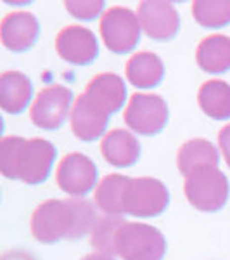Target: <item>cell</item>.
<instances>
[{
	"mask_svg": "<svg viewBox=\"0 0 230 260\" xmlns=\"http://www.w3.org/2000/svg\"><path fill=\"white\" fill-rule=\"evenodd\" d=\"M199 68L210 75H221L230 70V39L227 35H208L196 50Z\"/></svg>",
	"mask_w": 230,
	"mask_h": 260,
	"instance_id": "17",
	"label": "cell"
},
{
	"mask_svg": "<svg viewBox=\"0 0 230 260\" xmlns=\"http://www.w3.org/2000/svg\"><path fill=\"white\" fill-rule=\"evenodd\" d=\"M170 192L158 179H130L123 191V213L132 217H158L166 210Z\"/></svg>",
	"mask_w": 230,
	"mask_h": 260,
	"instance_id": "5",
	"label": "cell"
},
{
	"mask_svg": "<svg viewBox=\"0 0 230 260\" xmlns=\"http://www.w3.org/2000/svg\"><path fill=\"white\" fill-rule=\"evenodd\" d=\"M183 192L199 212H218L228 200V179L218 167H204L185 177Z\"/></svg>",
	"mask_w": 230,
	"mask_h": 260,
	"instance_id": "4",
	"label": "cell"
},
{
	"mask_svg": "<svg viewBox=\"0 0 230 260\" xmlns=\"http://www.w3.org/2000/svg\"><path fill=\"white\" fill-rule=\"evenodd\" d=\"M99 30L106 47L116 54L130 52L140 42V19L128 7L114 6L102 14Z\"/></svg>",
	"mask_w": 230,
	"mask_h": 260,
	"instance_id": "6",
	"label": "cell"
},
{
	"mask_svg": "<svg viewBox=\"0 0 230 260\" xmlns=\"http://www.w3.org/2000/svg\"><path fill=\"white\" fill-rule=\"evenodd\" d=\"M85 94L106 113H116L127 99V85L116 73H100L89 82Z\"/></svg>",
	"mask_w": 230,
	"mask_h": 260,
	"instance_id": "14",
	"label": "cell"
},
{
	"mask_svg": "<svg viewBox=\"0 0 230 260\" xmlns=\"http://www.w3.org/2000/svg\"><path fill=\"white\" fill-rule=\"evenodd\" d=\"M82 260H114L112 257H109V255H104V253H90V255H87V257H83Z\"/></svg>",
	"mask_w": 230,
	"mask_h": 260,
	"instance_id": "27",
	"label": "cell"
},
{
	"mask_svg": "<svg viewBox=\"0 0 230 260\" xmlns=\"http://www.w3.org/2000/svg\"><path fill=\"white\" fill-rule=\"evenodd\" d=\"M116 253L121 260H163L166 240L149 224L125 222L116 236Z\"/></svg>",
	"mask_w": 230,
	"mask_h": 260,
	"instance_id": "3",
	"label": "cell"
},
{
	"mask_svg": "<svg viewBox=\"0 0 230 260\" xmlns=\"http://www.w3.org/2000/svg\"><path fill=\"white\" fill-rule=\"evenodd\" d=\"M73 92L64 85H49L36 94L30 108V118L42 130H56L71 115Z\"/></svg>",
	"mask_w": 230,
	"mask_h": 260,
	"instance_id": "8",
	"label": "cell"
},
{
	"mask_svg": "<svg viewBox=\"0 0 230 260\" xmlns=\"http://www.w3.org/2000/svg\"><path fill=\"white\" fill-rule=\"evenodd\" d=\"M192 16L201 26L221 28L230 23V0H196Z\"/></svg>",
	"mask_w": 230,
	"mask_h": 260,
	"instance_id": "23",
	"label": "cell"
},
{
	"mask_svg": "<svg viewBox=\"0 0 230 260\" xmlns=\"http://www.w3.org/2000/svg\"><path fill=\"white\" fill-rule=\"evenodd\" d=\"M64 6L73 18L80 21H94L104 9L100 0H68Z\"/></svg>",
	"mask_w": 230,
	"mask_h": 260,
	"instance_id": "24",
	"label": "cell"
},
{
	"mask_svg": "<svg viewBox=\"0 0 230 260\" xmlns=\"http://www.w3.org/2000/svg\"><path fill=\"white\" fill-rule=\"evenodd\" d=\"M100 151L107 163L125 169L132 167L140 156V144L132 132L123 128H112L104 136L100 142Z\"/></svg>",
	"mask_w": 230,
	"mask_h": 260,
	"instance_id": "15",
	"label": "cell"
},
{
	"mask_svg": "<svg viewBox=\"0 0 230 260\" xmlns=\"http://www.w3.org/2000/svg\"><path fill=\"white\" fill-rule=\"evenodd\" d=\"M125 73L137 89H154L165 77V64L154 52H137L128 59Z\"/></svg>",
	"mask_w": 230,
	"mask_h": 260,
	"instance_id": "18",
	"label": "cell"
},
{
	"mask_svg": "<svg viewBox=\"0 0 230 260\" xmlns=\"http://www.w3.org/2000/svg\"><path fill=\"white\" fill-rule=\"evenodd\" d=\"M218 146H220L221 154H223L225 163H227L230 169V123L225 125L218 132Z\"/></svg>",
	"mask_w": 230,
	"mask_h": 260,
	"instance_id": "25",
	"label": "cell"
},
{
	"mask_svg": "<svg viewBox=\"0 0 230 260\" xmlns=\"http://www.w3.org/2000/svg\"><path fill=\"white\" fill-rule=\"evenodd\" d=\"M40 24L31 12H9L0 24V39L6 49L12 52H24L39 40Z\"/></svg>",
	"mask_w": 230,
	"mask_h": 260,
	"instance_id": "13",
	"label": "cell"
},
{
	"mask_svg": "<svg viewBox=\"0 0 230 260\" xmlns=\"http://www.w3.org/2000/svg\"><path fill=\"white\" fill-rule=\"evenodd\" d=\"M56 160V148L45 139L7 136L0 141V172L7 179H19L28 186L42 184Z\"/></svg>",
	"mask_w": 230,
	"mask_h": 260,
	"instance_id": "2",
	"label": "cell"
},
{
	"mask_svg": "<svg viewBox=\"0 0 230 260\" xmlns=\"http://www.w3.org/2000/svg\"><path fill=\"white\" fill-rule=\"evenodd\" d=\"M56 50L61 59L76 66L90 64L99 56L97 37L89 28L80 24H69L62 28L56 39Z\"/></svg>",
	"mask_w": 230,
	"mask_h": 260,
	"instance_id": "10",
	"label": "cell"
},
{
	"mask_svg": "<svg viewBox=\"0 0 230 260\" xmlns=\"http://www.w3.org/2000/svg\"><path fill=\"white\" fill-rule=\"evenodd\" d=\"M125 220L120 215H97L94 228L90 231V243L99 253L114 257L116 253V236Z\"/></svg>",
	"mask_w": 230,
	"mask_h": 260,
	"instance_id": "22",
	"label": "cell"
},
{
	"mask_svg": "<svg viewBox=\"0 0 230 260\" xmlns=\"http://www.w3.org/2000/svg\"><path fill=\"white\" fill-rule=\"evenodd\" d=\"M2 260H35V258H33L31 253H28L24 250H11L7 253H4Z\"/></svg>",
	"mask_w": 230,
	"mask_h": 260,
	"instance_id": "26",
	"label": "cell"
},
{
	"mask_svg": "<svg viewBox=\"0 0 230 260\" xmlns=\"http://www.w3.org/2000/svg\"><path fill=\"white\" fill-rule=\"evenodd\" d=\"M97 167L89 156L82 153H69L59 161L56 180L61 191L69 196H83L97 184Z\"/></svg>",
	"mask_w": 230,
	"mask_h": 260,
	"instance_id": "9",
	"label": "cell"
},
{
	"mask_svg": "<svg viewBox=\"0 0 230 260\" xmlns=\"http://www.w3.org/2000/svg\"><path fill=\"white\" fill-rule=\"evenodd\" d=\"M137 16L145 35L154 40H170L180 30V16L170 2H161V0L140 2Z\"/></svg>",
	"mask_w": 230,
	"mask_h": 260,
	"instance_id": "11",
	"label": "cell"
},
{
	"mask_svg": "<svg viewBox=\"0 0 230 260\" xmlns=\"http://www.w3.org/2000/svg\"><path fill=\"white\" fill-rule=\"evenodd\" d=\"M33 95L30 78L21 71H6L0 77V106L6 113L18 115L28 108Z\"/></svg>",
	"mask_w": 230,
	"mask_h": 260,
	"instance_id": "16",
	"label": "cell"
},
{
	"mask_svg": "<svg viewBox=\"0 0 230 260\" xmlns=\"http://www.w3.org/2000/svg\"><path fill=\"white\" fill-rule=\"evenodd\" d=\"M107 121H109V113L97 106L85 92L78 95L69 115L71 130L78 139L83 142L97 141L106 132Z\"/></svg>",
	"mask_w": 230,
	"mask_h": 260,
	"instance_id": "12",
	"label": "cell"
},
{
	"mask_svg": "<svg viewBox=\"0 0 230 260\" xmlns=\"http://www.w3.org/2000/svg\"><path fill=\"white\" fill-rule=\"evenodd\" d=\"M198 103L213 120L230 118V85L223 80H208L201 85Z\"/></svg>",
	"mask_w": 230,
	"mask_h": 260,
	"instance_id": "20",
	"label": "cell"
},
{
	"mask_svg": "<svg viewBox=\"0 0 230 260\" xmlns=\"http://www.w3.org/2000/svg\"><path fill=\"white\" fill-rule=\"evenodd\" d=\"M218 151L206 139H190L178 149L177 167L182 175L189 177L192 172L204 167H218Z\"/></svg>",
	"mask_w": 230,
	"mask_h": 260,
	"instance_id": "19",
	"label": "cell"
},
{
	"mask_svg": "<svg viewBox=\"0 0 230 260\" xmlns=\"http://www.w3.org/2000/svg\"><path fill=\"white\" fill-rule=\"evenodd\" d=\"M95 219L94 207L87 200H47L35 208L30 229L33 238L45 245L76 241L90 233Z\"/></svg>",
	"mask_w": 230,
	"mask_h": 260,
	"instance_id": "1",
	"label": "cell"
},
{
	"mask_svg": "<svg viewBox=\"0 0 230 260\" xmlns=\"http://www.w3.org/2000/svg\"><path fill=\"white\" fill-rule=\"evenodd\" d=\"M123 120L140 136H156L168 123V104L158 94L135 92L130 98Z\"/></svg>",
	"mask_w": 230,
	"mask_h": 260,
	"instance_id": "7",
	"label": "cell"
},
{
	"mask_svg": "<svg viewBox=\"0 0 230 260\" xmlns=\"http://www.w3.org/2000/svg\"><path fill=\"white\" fill-rule=\"evenodd\" d=\"M128 182H130V177L120 174L106 175L100 180L94 194V201L99 210L106 215H123L121 200H123V191Z\"/></svg>",
	"mask_w": 230,
	"mask_h": 260,
	"instance_id": "21",
	"label": "cell"
}]
</instances>
